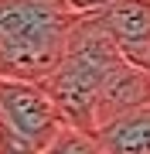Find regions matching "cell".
I'll list each match as a JSON object with an SVG mask.
<instances>
[{
	"label": "cell",
	"instance_id": "6da1fadb",
	"mask_svg": "<svg viewBox=\"0 0 150 154\" xmlns=\"http://www.w3.org/2000/svg\"><path fill=\"white\" fill-rule=\"evenodd\" d=\"M75 21L68 0H0V79L45 82L65 55Z\"/></svg>",
	"mask_w": 150,
	"mask_h": 154
},
{
	"label": "cell",
	"instance_id": "7a4b0ae2",
	"mask_svg": "<svg viewBox=\"0 0 150 154\" xmlns=\"http://www.w3.org/2000/svg\"><path fill=\"white\" fill-rule=\"evenodd\" d=\"M123 62H126V55L116 48V41L89 14H78L58 69L45 79V89L58 103L68 127H78V130H89V134L96 130L99 93Z\"/></svg>",
	"mask_w": 150,
	"mask_h": 154
},
{
	"label": "cell",
	"instance_id": "3957f363",
	"mask_svg": "<svg viewBox=\"0 0 150 154\" xmlns=\"http://www.w3.org/2000/svg\"><path fill=\"white\" fill-rule=\"evenodd\" d=\"M0 120L45 151L65 130V116L51 99L45 82H24V79H0Z\"/></svg>",
	"mask_w": 150,
	"mask_h": 154
},
{
	"label": "cell",
	"instance_id": "277c9868",
	"mask_svg": "<svg viewBox=\"0 0 150 154\" xmlns=\"http://www.w3.org/2000/svg\"><path fill=\"white\" fill-rule=\"evenodd\" d=\"M89 17L116 41V48L133 65H143L150 51V0H119Z\"/></svg>",
	"mask_w": 150,
	"mask_h": 154
},
{
	"label": "cell",
	"instance_id": "5b68a950",
	"mask_svg": "<svg viewBox=\"0 0 150 154\" xmlns=\"http://www.w3.org/2000/svg\"><path fill=\"white\" fill-rule=\"evenodd\" d=\"M150 106V72L133 65V62H123V65L109 75V82L102 86L99 103H96V127L116 120L123 113H133Z\"/></svg>",
	"mask_w": 150,
	"mask_h": 154
},
{
	"label": "cell",
	"instance_id": "8992f818",
	"mask_svg": "<svg viewBox=\"0 0 150 154\" xmlns=\"http://www.w3.org/2000/svg\"><path fill=\"white\" fill-rule=\"evenodd\" d=\"M92 134L106 154H150V106L123 113L116 120L96 127Z\"/></svg>",
	"mask_w": 150,
	"mask_h": 154
},
{
	"label": "cell",
	"instance_id": "52a82bcc",
	"mask_svg": "<svg viewBox=\"0 0 150 154\" xmlns=\"http://www.w3.org/2000/svg\"><path fill=\"white\" fill-rule=\"evenodd\" d=\"M41 154H106V151H102V144L96 140V134L78 130V127H65Z\"/></svg>",
	"mask_w": 150,
	"mask_h": 154
},
{
	"label": "cell",
	"instance_id": "ba28073f",
	"mask_svg": "<svg viewBox=\"0 0 150 154\" xmlns=\"http://www.w3.org/2000/svg\"><path fill=\"white\" fill-rule=\"evenodd\" d=\"M0 154H41L31 140H24L17 130H10L4 120H0Z\"/></svg>",
	"mask_w": 150,
	"mask_h": 154
},
{
	"label": "cell",
	"instance_id": "9c48e42d",
	"mask_svg": "<svg viewBox=\"0 0 150 154\" xmlns=\"http://www.w3.org/2000/svg\"><path fill=\"white\" fill-rule=\"evenodd\" d=\"M113 4H119V0H68V7H72L75 14H96V11L113 7Z\"/></svg>",
	"mask_w": 150,
	"mask_h": 154
}]
</instances>
